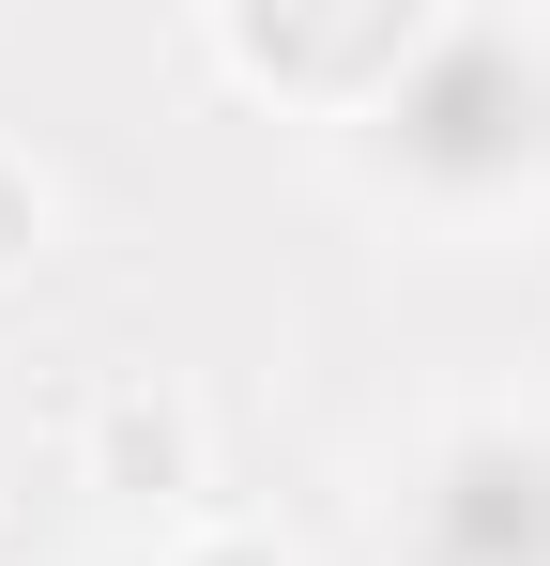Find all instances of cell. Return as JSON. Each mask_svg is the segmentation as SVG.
I'll use <instances>...</instances> for the list:
<instances>
[{"label":"cell","mask_w":550,"mask_h":566,"mask_svg":"<svg viewBox=\"0 0 550 566\" xmlns=\"http://www.w3.org/2000/svg\"><path fill=\"white\" fill-rule=\"evenodd\" d=\"M352 169L429 214H489L550 169V46L536 31H413L398 77L352 107Z\"/></svg>","instance_id":"obj_1"},{"label":"cell","mask_w":550,"mask_h":566,"mask_svg":"<svg viewBox=\"0 0 550 566\" xmlns=\"http://www.w3.org/2000/svg\"><path fill=\"white\" fill-rule=\"evenodd\" d=\"M31 245H46V185L0 154V261H31Z\"/></svg>","instance_id":"obj_4"},{"label":"cell","mask_w":550,"mask_h":566,"mask_svg":"<svg viewBox=\"0 0 550 566\" xmlns=\"http://www.w3.org/2000/svg\"><path fill=\"white\" fill-rule=\"evenodd\" d=\"M398 566H550V429L536 413H458L398 474Z\"/></svg>","instance_id":"obj_2"},{"label":"cell","mask_w":550,"mask_h":566,"mask_svg":"<svg viewBox=\"0 0 550 566\" xmlns=\"http://www.w3.org/2000/svg\"><path fill=\"white\" fill-rule=\"evenodd\" d=\"M169 566H275V552H230V536H214V552H169Z\"/></svg>","instance_id":"obj_5"},{"label":"cell","mask_w":550,"mask_h":566,"mask_svg":"<svg viewBox=\"0 0 550 566\" xmlns=\"http://www.w3.org/2000/svg\"><path fill=\"white\" fill-rule=\"evenodd\" d=\"M107 474H123V490H138V474L169 490V474H183V413H154V398H123V413H107Z\"/></svg>","instance_id":"obj_3"}]
</instances>
